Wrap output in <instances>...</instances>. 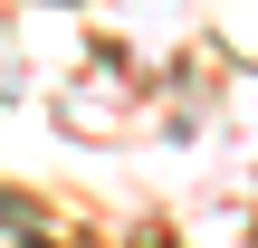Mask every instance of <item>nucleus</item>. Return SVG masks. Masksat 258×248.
<instances>
[{
    "instance_id": "f257e3e1",
    "label": "nucleus",
    "mask_w": 258,
    "mask_h": 248,
    "mask_svg": "<svg viewBox=\"0 0 258 248\" xmlns=\"http://www.w3.org/2000/svg\"><path fill=\"white\" fill-rule=\"evenodd\" d=\"M29 248H38V239H29Z\"/></svg>"
}]
</instances>
